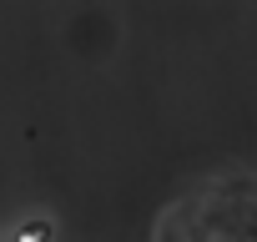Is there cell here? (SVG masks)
<instances>
[{
  "label": "cell",
  "mask_w": 257,
  "mask_h": 242,
  "mask_svg": "<svg viewBox=\"0 0 257 242\" xmlns=\"http://www.w3.org/2000/svg\"><path fill=\"white\" fill-rule=\"evenodd\" d=\"M46 232H51V227H46V222H31V227H26V232H21V242H46Z\"/></svg>",
  "instance_id": "6da1fadb"
}]
</instances>
